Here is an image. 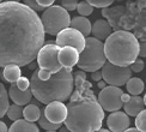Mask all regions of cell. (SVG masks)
Returning a JSON list of instances; mask_svg holds the SVG:
<instances>
[{"instance_id": "17", "label": "cell", "mask_w": 146, "mask_h": 132, "mask_svg": "<svg viewBox=\"0 0 146 132\" xmlns=\"http://www.w3.org/2000/svg\"><path fill=\"white\" fill-rule=\"evenodd\" d=\"M123 109L128 117H138L139 113L145 109L144 99L140 96H132L131 100L123 105Z\"/></svg>"}, {"instance_id": "45", "label": "cell", "mask_w": 146, "mask_h": 132, "mask_svg": "<svg viewBox=\"0 0 146 132\" xmlns=\"http://www.w3.org/2000/svg\"><path fill=\"white\" fill-rule=\"evenodd\" d=\"M1 3H3V1H0V4H1Z\"/></svg>"}, {"instance_id": "2", "label": "cell", "mask_w": 146, "mask_h": 132, "mask_svg": "<svg viewBox=\"0 0 146 132\" xmlns=\"http://www.w3.org/2000/svg\"><path fill=\"white\" fill-rule=\"evenodd\" d=\"M73 77L77 88L67 105L65 126L71 132H97L102 129L104 111L89 89L90 84L85 81L84 72L78 71Z\"/></svg>"}, {"instance_id": "5", "label": "cell", "mask_w": 146, "mask_h": 132, "mask_svg": "<svg viewBox=\"0 0 146 132\" xmlns=\"http://www.w3.org/2000/svg\"><path fill=\"white\" fill-rule=\"evenodd\" d=\"M116 31L132 33L140 42L146 41V1H127Z\"/></svg>"}, {"instance_id": "23", "label": "cell", "mask_w": 146, "mask_h": 132, "mask_svg": "<svg viewBox=\"0 0 146 132\" xmlns=\"http://www.w3.org/2000/svg\"><path fill=\"white\" fill-rule=\"evenodd\" d=\"M9 97V91L4 87V84L0 83V118H3L5 114H7V111L10 108Z\"/></svg>"}, {"instance_id": "44", "label": "cell", "mask_w": 146, "mask_h": 132, "mask_svg": "<svg viewBox=\"0 0 146 132\" xmlns=\"http://www.w3.org/2000/svg\"><path fill=\"white\" fill-rule=\"evenodd\" d=\"M46 132H56V131H46Z\"/></svg>"}, {"instance_id": "14", "label": "cell", "mask_w": 146, "mask_h": 132, "mask_svg": "<svg viewBox=\"0 0 146 132\" xmlns=\"http://www.w3.org/2000/svg\"><path fill=\"white\" fill-rule=\"evenodd\" d=\"M79 57H80V53H79L76 48L64 47L60 49L58 59H59L60 65L62 66V69L72 72L73 66L77 65L79 61Z\"/></svg>"}, {"instance_id": "32", "label": "cell", "mask_w": 146, "mask_h": 132, "mask_svg": "<svg viewBox=\"0 0 146 132\" xmlns=\"http://www.w3.org/2000/svg\"><path fill=\"white\" fill-rule=\"evenodd\" d=\"M24 5H27L30 10L35 11L36 13H37V11H43V9L41 7V6L37 4V1H31V0H25V1L23 3Z\"/></svg>"}, {"instance_id": "29", "label": "cell", "mask_w": 146, "mask_h": 132, "mask_svg": "<svg viewBox=\"0 0 146 132\" xmlns=\"http://www.w3.org/2000/svg\"><path fill=\"white\" fill-rule=\"evenodd\" d=\"M16 84H17L18 89L22 90V91H27L28 89H30V81L25 76H22Z\"/></svg>"}, {"instance_id": "27", "label": "cell", "mask_w": 146, "mask_h": 132, "mask_svg": "<svg viewBox=\"0 0 146 132\" xmlns=\"http://www.w3.org/2000/svg\"><path fill=\"white\" fill-rule=\"evenodd\" d=\"M135 129L140 132H146V109L135 117Z\"/></svg>"}, {"instance_id": "39", "label": "cell", "mask_w": 146, "mask_h": 132, "mask_svg": "<svg viewBox=\"0 0 146 132\" xmlns=\"http://www.w3.org/2000/svg\"><path fill=\"white\" fill-rule=\"evenodd\" d=\"M125 132H140V131H139V130H137L135 127H129L128 130H127V131H125Z\"/></svg>"}, {"instance_id": "4", "label": "cell", "mask_w": 146, "mask_h": 132, "mask_svg": "<svg viewBox=\"0 0 146 132\" xmlns=\"http://www.w3.org/2000/svg\"><path fill=\"white\" fill-rule=\"evenodd\" d=\"M139 40L128 31H114L104 42L107 60L120 67H129L139 57Z\"/></svg>"}, {"instance_id": "28", "label": "cell", "mask_w": 146, "mask_h": 132, "mask_svg": "<svg viewBox=\"0 0 146 132\" xmlns=\"http://www.w3.org/2000/svg\"><path fill=\"white\" fill-rule=\"evenodd\" d=\"M90 5L92 7H97V9H107V7H110L113 1L111 0H90Z\"/></svg>"}, {"instance_id": "42", "label": "cell", "mask_w": 146, "mask_h": 132, "mask_svg": "<svg viewBox=\"0 0 146 132\" xmlns=\"http://www.w3.org/2000/svg\"><path fill=\"white\" fill-rule=\"evenodd\" d=\"M29 66H30V69H31V70H34V69H35V66H36V65H35V63H31V64H30Z\"/></svg>"}, {"instance_id": "26", "label": "cell", "mask_w": 146, "mask_h": 132, "mask_svg": "<svg viewBox=\"0 0 146 132\" xmlns=\"http://www.w3.org/2000/svg\"><path fill=\"white\" fill-rule=\"evenodd\" d=\"M77 11L79 12V15L82 17H86V16H90L94 12V7L90 5L89 1H80V3H78Z\"/></svg>"}, {"instance_id": "20", "label": "cell", "mask_w": 146, "mask_h": 132, "mask_svg": "<svg viewBox=\"0 0 146 132\" xmlns=\"http://www.w3.org/2000/svg\"><path fill=\"white\" fill-rule=\"evenodd\" d=\"M22 77V70L17 65H7L3 70V78L11 84H15Z\"/></svg>"}, {"instance_id": "30", "label": "cell", "mask_w": 146, "mask_h": 132, "mask_svg": "<svg viewBox=\"0 0 146 132\" xmlns=\"http://www.w3.org/2000/svg\"><path fill=\"white\" fill-rule=\"evenodd\" d=\"M61 7H64L66 11H74L77 10L78 7V1H76V0H65V1H61Z\"/></svg>"}, {"instance_id": "43", "label": "cell", "mask_w": 146, "mask_h": 132, "mask_svg": "<svg viewBox=\"0 0 146 132\" xmlns=\"http://www.w3.org/2000/svg\"><path fill=\"white\" fill-rule=\"evenodd\" d=\"M143 99H144V103H145V107H146V94H145V96H144Z\"/></svg>"}, {"instance_id": "7", "label": "cell", "mask_w": 146, "mask_h": 132, "mask_svg": "<svg viewBox=\"0 0 146 132\" xmlns=\"http://www.w3.org/2000/svg\"><path fill=\"white\" fill-rule=\"evenodd\" d=\"M59 46L54 43H47L41 48L37 55V65H38V77L42 81H48L53 75L62 70V66L59 63Z\"/></svg>"}, {"instance_id": "18", "label": "cell", "mask_w": 146, "mask_h": 132, "mask_svg": "<svg viewBox=\"0 0 146 132\" xmlns=\"http://www.w3.org/2000/svg\"><path fill=\"white\" fill-rule=\"evenodd\" d=\"M70 27L78 30L79 33H82L85 37H88V36L91 34V30H92V25H91L90 21L86 17H82V16L73 17Z\"/></svg>"}, {"instance_id": "38", "label": "cell", "mask_w": 146, "mask_h": 132, "mask_svg": "<svg viewBox=\"0 0 146 132\" xmlns=\"http://www.w3.org/2000/svg\"><path fill=\"white\" fill-rule=\"evenodd\" d=\"M97 85H98V88H100L101 90H103L104 88H107V83H106L104 81H101V82H98V84H97Z\"/></svg>"}, {"instance_id": "21", "label": "cell", "mask_w": 146, "mask_h": 132, "mask_svg": "<svg viewBox=\"0 0 146 132\" xmlns=\"http://www.w3.org/2000/svg\"><path fill=\"white\" fill-rule=\"evenodd\" d=\"M41 109L35 103H29L28 106L24 107L23 109V117L24 120H27L29 123H35V121H38L40 118H41Z\"/></svg>"}, {"instance_id": "24", "label": "cell", "mask_w": 146, "mask_h": 132, "mask_svg": "<svg viewBox=\"0 0 146 132\" xmlns=\"http://www.w3.org/2000/svg\"><path fill=\"white\" fill-rule=\"evenodd\" d=\"M23 109L24 108L18 106V105H12L10 106L9 111H7V117L10 120H12V121H18V120H21L23 118Z\"/></svg>"}, {"instance_id": "6", "label": "cell", "mask_w": 146, "mask_h": 132, "mask_svg": "<svg viewBox=\"0 0 146 132\" xmlns=\"http://www.w3.org/2000/svg\"><path fill=\"white\" fill-rule=\"evenodd\" d=\"M107 63V57L104 53V43L102 41L92 37H86L85 49L80 53L79 61L77 64L80 71L91 72L102 70Z\"/></svg>"}, {"instance_id": "35", "label": "cell", "mask_w": 146, "mask_h": 132, "mask_svg": "<svg viewBox=\"0 0 146 132\" xmlns=\"http://www.w3.org/2000/svg\"><path fill=\"white\" fill-rule=\"evenodd\" d=\"M91 79L92 81H95V82H101L102 79H103V76H102V71L100 70V71H96V72H94V73H91Z\"/></svg>"}, {"instance_id": "10", "label": "cell", "mask_w": 146, "mask_h": 132, "mask_svg": "<svg viewBox=\"0 0 146 132\" xmlns=\"http://www.w3.org/2000/svg\"><path fill=\"white\" fill-rule=\"evenodd\" d=\"M122 95H123V91L121 88L107 85V88L100 91L97 101H98V103L103 108V111L114 113L120 111V108L123 107V103L121 101Z\"/></svg>"}, {"instance_id": "41", "label": "cell", "mask_w": 146, "mask_h": 132, "mask_svg": "<svg viewBox=\"0 0 146 132\" xmlns=\"http://www.w3.org/2000/svg\"><path fill=\"white\" fill-rule=\"evenodd\" d=\"M97 132H110L109 130H107V129H101V130H98Z\"/></svg>"}, {"instance_id": "1", "label": "cell", "mask_w": 146, "mask_h": 132, "mask_svg": "<svg viewBox=\"0 0 146 132\" xmlns=\"http://www.w3.org/2000/svg\"><path fill=\"white\" fill-rule=\"evenodd\" d=\"M41 17L19 1L0 4V67L27 66L44 43Z\"/></svg>"}, {"instance_id": "16", "label": "cell", "mask_w": 146, "mask_h": 132, "mask_svg": "<svg viewBox=\"0 0 146 132\" xmlns=\"http://www.w3.org/2000/svg\"><path fill=\"white\" fill-rule=\"evenodd\" d=\"M91 33H92L95 39L100 40V41H103V40L106 41L109 36L113 34V29L110 27V24H109L106 19H97L92 24V30H91Z\"/></svg>"}, {"instance_id": "36", "label": "cell", "mask_w": 146, "mask_h": 132, "mask_svg": "<svg viewBox=\"0 0 146 132\" xmlns=\"http://www.w3.org/2000/svg\"><path fill=\"white\" fill-rule=\"evenodd\" d=\"M131 97H132V96H131L129 94H125V93H123L122 97H121V101H122V103L125 105V103H127V102H128V101L131 100Z\"/></svg>"}, {"instance_id": "15", "label": "cell", "mask_w": 146, "mask_h": 132, "mask_svg": "<svg viewBox=\"0 0 146 132\" xmlns=\"http://www.w3.org/2000/svg\"><path fill=\"white\" fill-rule=\"evenodd\" d=\"M9 96L10 99L13 101L15 105L18 106H28L30 103V101L33 99V93H31V89H28L27 91H22V90L18 89L17 84H11L10 89H9Z\"/></svg>"}, {"instance_id": "8", "label": "cell", "mask_w": 146, "mask_h": 132, "mask_svg": "<svg viewBox=\"0 0 146 132\" xmlns=\"http://www.w3.org/2000/svg\"><path fill=\"white\" fill-rule=\"evenodd\" d=\"M41 22L46 34L58 36L62 30L70 28L71 17L68 12L60 5H53L43 11L41 16Z\"/></svg>"}, {"instance_id": "3", "label": "cell", "mask_w": 146, "mask_h": 132, "mask_svg": "<svg viewBox=\"0 0 146 132\" xmlns=\"http://www.w3.org/2000/svg\"><path fill=\"white\" fill-rule=\"evenodd\" d=\"M30 89L34 97L41 103L49 105L56 101L65 102L73 94L74 77L72 72L62 69L48 81H42L38 77V70H35L30 81Z\"/></svg>"}, {"instance_id": "11", "label": "cell", "mask_w": 146, "mask_h": 132, "mask_svg": "<svg viewBox=\"0 0 146 132\" xmlns=\"http://www.w3.org/2000/svg\"><path fill=\"white\" fill-rule=\"evenodd\" d=\"M55 45L59 46L60 48H64V47L76 48L79 53H82L85 49L86 37H85L82 33H79L78 30L70 27L67 29L62 30V31L56 36Z\"/></svg>"}, {"instance_id": "19", "label": "cell", "mask_w": 146, "mask_h": 132, "mask_svg": "<svg viewBox=\"0 0 146 132\" xmlns=\"http://www.w3.org/2000/svg\"><path fill=\"white\" fill-rule=\"evenodd\" d=\"M9 132H40V130L35 123H29L27 120L21 119L10 126Z\"/></svg>"}, {"instance_id": "33", "label": "cell", "mask_w": 146, "mask_h": 132, "mask_svg": "<svg viewBox=\"0 0 146 132\" xmlns=\"http://www.w3.org/2000/svg\"><path fill=\"white\" fill-rule=\"evenodd\" d=\"M36 1H37V4L41 6L42 9H49L50 6H53L54 5V0H36Z\"/></svg>"}, {"instance_id": "12", "label": "cell", "mask_w": 146, "mask_h": 132, "mask_svg": "<svg viewBox=\"0 0 146 132\" xmlns=\"http://www.w3.org/2000/svg\"><path fill=\"white\" fill-rule=\"evenodd\" d=\"M44 117L53 124L61 125L67 118V106L64 102H52L44 108Z\"/></svg>"}, {"instance_id": "22", "label": "cell", "mask_w": 146, "mask_h": 132, "mask_svg": "<svg viewBox=\"0 0 146 132\" xmlns=\"http://www.w3.org/2000/svg\"><path fill=\"white\" fill-rule=\"evenodd\" d=\"M126 87H127L128 94H131L132 96H139L144 91L145 84L139 77H132L131 79L127 82Z\"/></svg>"}, {"instance_id": "34", "label": "cell", "mask_w": 146, "mask_h": 132, "mask_svg": "<svg viewBox=\"0 0 146 132\" xmlns=\"http://www.w3.org/2000/svg\"><path fill=\"white\" fill-rule=\"evenodd\" d=\"M139 57L146 58V41H143L139 43Z\"/></svg>"}, {"instance_id": "37", "label": "cell", "mask_w": 146, "mask_h": 132, "mask_svg": "<svg viewBox=\"0 0 146 132\" xmlns=\"http://www.w3.org/2000/svg\"><path fill=\"white\" fill-rule=\"evenodd\" d=\"M0 132H9L7 125H6L5 123H3L1 120H0Z\"/></svg>"}, {"instance_id": "13", "label": "cell", "mask_w": 146, "mask_h": 132, "mask_svg": "<svg viewBox=\"0 0 146 132\" xmlns=\"http://www.w3.org/2000/svg\"><path fill=\"white\" fill-rule=\"evenodd\" d=\"M131 119L125 112H114L107 118V126L110 132H125L129 129Z\"/></svg>"}, {"instance_id": "31", "label": "cell", "mask_w": 146, "mask_h": 132, "mask_svg": "<svg viewBox=\"0 0 146 132\" xmlns=\"http://www.w3.org/2000/svg\"><path fill=\"white\" fill-rule=\"evenodd\" d=\"M144 67H145V63H144L143 59H137L135 61L129 66L132 72H141L144 70Z\"/></svg>"}, {"instance_id": "9", "label": "cell", "mask_w": 146, "mask_h": 132, "mask_svg": "<svg viewBox=\"0 0 146 132\" xmlns=\"http://www.w3.org/2000/svg\"><path fill=\"white\" fill-rule=\"evenodd\" d=\"M102 76L103 81L111 87H122L126 85L132 78V70L129 67H120V66L113 65L109 61L102 67Z\"/></svg>"}, {"instance_id": "25", "label": "cell", "mask_w": 146, "mask_h": 132, "mask_svg": "<svg viewBox=\"0 0 146 132\" xmlns=\"http://www.w3.org/2000/svg\"><path fill=\"white\" fill-rule=\"evenodd\" d=\"M38 124H40L41 127L43 130H46V131H59V129L61 127V125L53 124V123L49 121V120H47V118L44 117V113L41 115V118L38 120Z\"/></svg>"}, {"instance_id": "40", "label": "cell", "mask_w": 146, "mask_h": 132, "mask_svg": "<svg viewBox=\"0 0 146 132\" xmlns=\"http://www.w3.org/2000/svg\"><path fill=\"white\" fill-rule=\"evenodd\" d=\"M59 132H71V131L65 126V127H60V129H59Z\"/></svg>"}]
</instances>
